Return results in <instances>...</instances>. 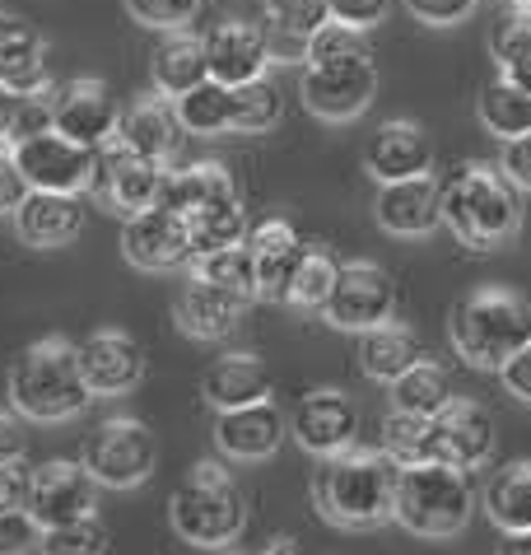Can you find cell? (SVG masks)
<instances>
[{"mask_svg":"<svg viewBox=\"0 0 531 555\" xmlns=\"http://www.w3.org/2000/svg\"><path fill=\"white\" fill-rule=\"evenodd\" d=\"M397 476L401 467L383 449H346L322 457L318 476H312V504L326 522L350 532L378 528L392 518V500H397Z\"/></svg>","mask_w":531,"mask_h":555,"instance_id":"cell-1","label":"cell"},{"mask_svg":"<svg viewBox=\"0 0 531 555\" xmlns=\"http://www.w3.org/2000/svg\"><path fill=\"white\" fill-rule=\"evenodd\" d=\"M443 224L471 253H494L522 234V192L498 164H462L443 178Z\"/></svg>","mask_w":531,"mask_h":555,"instance_id":"cell-2","label":"cell"},{"mask_svg":"<svg viewBox=\"0 0 531 555\" xmlns=\"http://www.w3.org/2000/svg\"><path fill=\"white\" fill-rule=\"evenodd\" d=\"M89 383L80 369V346L66 336H42L10 369V406L24 421L66 425L89 406Z\"/></svg>","mask_w":531,"mask_h":555,"instance_id":"cell-3","label":"cell"},{"mask_svg":"<svg viewBox=\"0 0 531 555\" xmlns=\"http://www.w3.org/2000/svg\"><path fill=\"white\" fill-rule=\"evenodd\" d=\"M448 336H452V350L462 354V364L498 374L531 341V304L498 285L471 289V295L452 308Z\"/></svg>","mask_w":531,"mask_h":555,"instance_id":"cell-4","label":"cell"},{"mask_svg":"<svg viewBox=\"0 0 531 555\" xmlns=\"http://www.w3.org/2000/svg\"><path fill=\"white\" fill-rule=\"evenodd\" d=\"M471 514H476L471 472L443 467V462H415V467H401L397 500H392V522H401L411 537H425V542H452L457 532H466Z\"/></svg>","mask_w":531,"mask_h":555,"instance_id":"cell-5","label":"cell"},{"mask_svg":"<svg viewBox=\"0 0 531 555\" xmlns=\"http://www.w3.org/2000/svg\"><path fill=\"white\" fill-rule=\"evenodd\" d=\"M168 522L186 546L224 551L247 528V500L220 462H200L178 481L173 500H168Z\"/></svg>","mask_w":531,"mask_h":555,"instance_id":"cell-6","label":"cell"},{"mask_svg":"<svg viewBox=\"0 0 531 555\" xmlns=\"http://www.w3.org/2000/svg\"><path fill=\"white\" fill-rule=\"evenodd\" d=\"M303 107L318 121H354L368 113V103L378 99V66H373L368 42L336 56H312L303 61L299 75Z\"/></svg>","mask_w":531,"mask_h":555,"instance_id":"cell-7","label":"cell"},{"mask_svg":"<svg viewBox=\"0 0 531 555\" xmlns=\"http://www.w3.org/2000/svg\"><path fill=\"white\" fill-rule=\"evenodd\" d=\"M85 467L99 486L107 490H135L154 476V462H159V443H154V429L135 415H107V421L85 439Z\"/></svg>","mask_w":531,"mask_h":555,"instance_id":"cell-8","label":"cell"},{"mask_svg":"<svg viewBox=\"0 0 531 555\" xmlns=\"http://www.w3.org/2000/svg\"><path fill=\"white\" fill-rule=\"evenodd\" d=\"M498 443V425L494 411L480 402H466V397H452V402L429 421V439H425V462H443V467L457 472H476L494 457Z\"/></svg>","mask_w":531,"mask_h":555,"instance_id":"cell-9","label":"cell"},{"mask_svg":"<svg viewBox=\"0 0 531 555\" xmlns=\"http://www.w3.org/2000/svg\"><path fill=\"white\" fill-rule=\"evenodd\" d=\"M164 173H168V168H164L159 159H145V154H135L131 145H121L117 135H113L107 145L93 150V182H89V196H99L103 206H113V210H121V215H135V210L159 206Z\"/></svg>","mask_w":531,"mask_h":555,"instance_id":"cell-10","label":"cell"},{"mask_svg":"<svg viewBox=\"0 0 531 555\" xmlns=\"http://www.w3.org/2000/svg\"><path fill=\"white\" fill-rule=\"evenodd\" d=\"M322 318L340 332H368L397 318V281L387 275L378 261H340L336 289L326 299Z\"/></svg>","mask_w":531,"mask_h":555,"instance_id":"cell-11","label":"cell"},{"mask_svg":"<svg viewBox=\"0 0 531 555\" xmlns=\"http://www.w3.org/2000/svg\"><path fill=\"white\" fill-rule=\"evenodd\" d=\"M10 154L34 192H80L85 196L93 182V150L66 141L56 127L42 135H28V141H14Z\"/></svg>","mask_w":531,"mask_h":555,"instance_id":"cell-12","label":"cell"},{"mask_svg":"<svg viewBox=\"0 0 531 555\" xmlns=\"http://www.w3.org/2000/svg\"><path fill=\"white\" fill-rule=\"evenodd\" d=\"M289 435L312 457L346 453L359 439V406L350 402V392H340V388H312L299 397V406L289 411Z\"/></svg>","mask_w":531,"mask_h":555,"instance_id":"cell-13","label":"cell"},{"mask_svg":"<svg viewBox=\"0 0 531 555\" xmlns=\"http://www.w3.org/2000/svg\"><path fill=\"white\" fill-rule=\"evenodd\" d=\"M121 253H127V261L140 267V271H178V267H186V261L196 257L186 215L168 210V206H150V210L127 215Z\"/></svg>","mask_w":531,"mask_h":555,"instance_id":"cell-14","label":"cell"},{"mask_svg":"<svg viewBox=\"0 0 531 555\" xmlns=\"http://www.w3.org/2000/svg\"><path fill=\"white\" fill-rule=\"evenodd\" d=\"M117 121H121V103L113 99V89H107L103 80H66V85H56L52 127L66 135V141L99 150V145H107L117 135Z\"/></svg>","mask_w":531,"mask_h":555,"instance_id":"cell-15","label":"cell"},{"mask_svg":"<svg viewBox=\"0 0 531 555\" xmlns=\"http://www.w3.org/2000/svg\"><path fill=\"white\" fill-rule=\"evenodd\" d=\"M271 34L266 24L252 20H224L206 34V66L210 80H220L229 89H238L247 80H261L266 66H271Z\"/></svg>","mask_w":531,"mask_h":555,"instance_id":"cell-16","label":"cell"},{"mask_svg":"<svg viewBox=\"0 0 531 555\" xmlns=\"http://www.w3.org/2000/svg\"><path fill=\"white\" fill-rule=\"evenodd\" d=\"M93 500H99V481L89 476L85 462L70 457H52L34 467V486H28V514H34L42 528L66 518L93 514Z\"/></svg>","mask_w":531,"mask_h":555,"instance_id":"cell-17","label":"cell"},{"mask_svg":"<svg viewBox=\"0 0 531 555\" xmlns=\"http://www.w3.org/2000/svg\"><path fill=\"white\" fill-rule=\"evenodd\" d=\"M373 220L392 238H429L443 224V182H433V173L383 182L378 202H373Z\"/></svg>","mask_w":531,"mask_h":555,"instance_id":"cell-18","label":"cell"},{"mask_svg":"<svg viewBox=\"0 0 531 555\" xmlns=\"http://www.w3.org/2000/svg\"><path fill=\"white\" fill-rule=\"evenodd\" d=\"M247 253H252V267H257V299L266 304H289V285H294V271L308 253V243L299 238V229L289 220H261L257 229H247Z\"/></svg>","mask_w":531,"mask_h":555,"instance_id":"cell-19","label":"cell"},{"mask_svg":"<svg viewBox=\"0 0 531 555\" xmlns=\"http://www.w3.org/2000/svg\"><path fill=\"white\" fill-rule=\"evenodd\" d=\"M364 168L383 182H405V178H425L433 168V145L419 121L411 117H387L378 131L364 141Z\"/></svg>","mask_w":531,"mask_h":555,"instance_id":"cell-20","label":"cell"},{"mask_svg":"<svg viewBox=\"0 0 531 555\" xmlns=\"http://www.w3.org/2000/svg\"><path fill=\"white\" fill-rule=\"evenodd\" d=\"M80 369L93 397H127L145 378V350L127 332H93L89 341H80Z\"/></svg>","mask_w":531,"mask_h":555,"instance_id":"cell-21","label":"cell"},{"mask_svg":"<svg viewBox=\"0 0 531 555\" xmlns=\"http://www.w3.org/2000/svg\"><path fill=\"white\" fill-rule=\"evenodd\" d=\"M289 421L275 402H252L238 411H220L215 421V449L233 462H266L275 457V449L285 443Z\"/></svg>","mask_w":531,"mask_h":555,"instance_id":"cell-22","label":"cell"},{"mask_svg":"<svg viewBox=\"0 0 531 555\" xmlns=\"http://www.w3.org/2000/svg\"><path fill=\"white\" fill-rule=\"evenodd\" d=\"M247 304L252 299H243L224 285H210V281H200V275H192V281L182 285L178 304H173V322H178L182 336H192V341H224V336L243 322Z\"/></svg>","mask_w":531,"mask_h":555,"instance_id":"cell-23","label":"cell"},{"mask_svg":"<svg viewBox=\"0 0 531 555\" xmlns=\"http://www.w3.org/2000/svg\"><path fill=\"white\" fill-rule=\"evenodd\" d=\"M0 85L14 89V94H38V89L52 85L42 34L5 5H0Z\"/></svg>","mask_w":531,"mask_h":555,"instance_id":"cell-24","label":"cell"},{"mask_svg":"<svg viewBox=\"0 0 531 555\" xmlns=\"http://www.w3.org/2000/svg\"><path fill=\"white\" fill-rule=\"evenodd\" d=\"M14 229L28 248H66L85 229L80 192H28L24 206L14 210Z\"/></svg>","mask_w":531,"mask_h":555,"instance_id":"cell-25","label":"cell"},{"mask_svg":"<svg viewBox=\"0 0 531 555\" xmlns=\"http://www.w3.org/2000/svg\"><path fill=\"white\" fill-rule=\"evenodd\" d=\"M117 141L131 145L135 154H145V159L168 164V159H173V150L182 145L178 103L168 99V94H145V99H135L127 113H121V121H117Z\"/></svg>","mask_w":531,"mask_h":555,"instance_id":"cell-26","label":"cell"},{"mask_svg":"<svg viewBox=\"0 0 531 555\" xmlns=\"http://www.w3.org/2000/svg\"><path fill=\"white\" fill-rule=\"evenodd\" d=\"M200 392L215 411H238V406H252V402H271V369H266L261 354L252 350H233L220 354L206 378H200Z\"/></svg>","mask_w":531,"mask_h":555,"instance_id":"cell-27","label":"cell"},{"mask_svg":"<svg viewBox=\"0 0 531 555\" xmlns=\"http://www.w3.org/2000/svg\"><path fill=\"white\" fill-rule=\"evenodd\" d=\"M150 80L159 94L182 99L186 89H196L200 80H210L206 66V38L186 34V28H173V34L159 38V48L150 52Z\"/></svg>","mask_w":531,"mask_h":555,"instance_id":"cell-28","label":"cell"},{"mask_svg":"<svg viewBox=\"0 0 531 555\" xmlns=\"http://www.w3.org/2000/svg\"><path fill=\"white\" fill-rule=\"evenodd\" d=\"M359 369H364V378L373 383H392L405 374L411 364L425 360V346H419V336L405 327V322H383V327H368V332H359Z\"/></svg>","mask_w":531,"mask_h":555,"instance_id":"cell-29","label":"cell"},{"mask_svg":"<svg viewBox=\"0 0 531 555\" xmlns=\"http://www.w3.org/2000/svg\"><path fill=\"white\" fill-rule=\"evenodd\" d=\"M224 196H238V182L220 159H200V164H186V168H168L164 173V188H159V206L178 210V215H196Z\"/></svg>","mask_w":531,"mask_h":555,"instance_id":"cell-30","label":"cell"},{"mask_svg":"<svg viewBox=\"0 0 531 555\" xmlns=\"http://www.w3.org/2000/svg\"><path fill=\"white\" fill-rule=\"evenodd\" d=\"M480 508L498 532H527L531 528V457L494 467L485 490H480Z\"/></svg>","mask_w":531,"mask_h":555,"instance_id":"cell-31","label":"cell"},{"mask_svg":"<svg viewBox=\"0 0 531 555\" xmlns=\"http://www.w3.org/2000/svg\"><path fill=\"white\" fill-rule=\"evenodd\" d=\"M332 20L326 0H266V34L275 61H303V48Z\"/></svg>","mask_w":531,"mask_h":555,"instance_id":"cell-32","label":"cell"},{"mask_svg":"<svg viewBox=\"0 0 531 555\" xmlns=\"http://www.w3.org/2000/svg\"><path fill=\"white\" fill-rule=\"evenodd\" d=\"M476 117H480V127H485L490 135H498V141L527 135L531 131V94L513 85L508 75H498V80L485 85V94H480Z\"/></svg>","mask_w":531,"mask_h":555,"instance_id":"cell-33","label":"cell"},{"mask_svg":"<svg viewBox=\"0 0 531 555\" xmlns=\"http://www.w3.org/2000/svg\"><path fill=\"white\" fill-rule=\"evenodd\" d=\"M452 402V383H448V369H439L433 360H419L411 364L405 374L392 383V406L405 415H425L433 421L443 406Z\"/></svg>","mask_w":531,"mask_h":555,"instance_id":"cell-34","label":"cell"},{"mask_svg":"<svg viewBox=\"0 0 531 555\" xmlns=\"http://www.w3.org/2000/svg\"><path fill=\"white\" fill-rule=\"evenodd\" d=\"M186 229H192V253H196V257L243 243V238H247V206H243V196H224V202H215V206H206V210L186 215ZM196 257H192V261H196Z\"/></svg>","mask_w":531,"mask_h":555,"instance_id":"cell-35","label":"cell"},{"mask_svg":"<svg viewBox=\"0 0 531 555\" xmlns=\"http://www.w3.org/2000/svg\"><path fill=\"white\" fill-rule=\"evenodd\" d=\"M173 103H178L182 131H192V135H224L233 127V89L220 80H200Z\"/></svg>","mask_w":531,"mask_h":555,"instance_id":"cell-36","label":"cell"},{"mask_svg":"<svg viewBox=\"0 0 531 555\" xmlns=\"http://www.w3.org/2000/svg\"><path fill=\"white\" fill-rule=\"evenodd\" d=\"M285 117V99H280V89L266 80H247L233 89V127L229 131H238V135H266V131H275V121Z\"/></svg>","mask_w":531,"mask_h":555,"instance_id":"cell-37","label":"cell"},{"mask_svg":"<svg viewBox=\"0 0 531 555\" xmlns=\"http://www.w3.org/2000/svg\"><path fill=\"white\" fill-rule=\"evenodd\" d=\"M192 275H200L210 285H224L243 299H257V267H252V253H247V238L233 243V248H215L206 257H196Z\"/></svg>","mask_w":531,"mask_h":555,"instance_id":"cell-38","label":"cell"},{"mask_svg":"<svg viewBox=\"0 0 531 555\" xmlns=\"http://www.w3.org/2000/svg\"><path fill=\"white\" fill-rule=\"evenodd\" d=\"M336 275H340V261L326 253V248H308L299 271H294V285H289V304L303 308V313H322L326 299L336 289Z\"/></svg>","mask_w":531,"mask_h":555,"instance_id":"cell-39","label":"cell"},{"mask_svg":"<svg viewBox=\"0 0 531 555\" xmlns=\"http://www.w3.org/2000/svg\"><path fill=\"white\" fill-rule=\"evenodd\" d=\"M107 522L99 514H80L66 522H52L42 528V546L38 555H107Z\"/></svg>","mask_w":531,"mask_h":555,"instance_id":"cell-40","label":"cell"},{"mask_svg":"<svg viewBox=\"0 0 531 555\" xmlns=\"http://www.w3.org/2000/svg\"><path fill=\"white\" fill-rule=\"evenodd\" d=\"M425 439H429V421L425 415H405V411H387L383 421V443L378 449L397 462V467H415L425 462Z\"/></svg>","mask_w":531,"mask_h":555,"instance_id":"cell-41","label":"cell"},{"mask_svg":"<svg viewBox=\"0 0 531 555\" xmlns=\"http://www.w3.org/2000/svg\"><path fill=\"white\" fill-rule=\"evenodd\" d=\"M490 52H494V66L498 70H508L513 61H522L531 52V10L527 5H508L494 20V28H490Z\"/></svg>","mask_w":531,"mask_h":555,"instance_id":"cell-42","label":"cell"},{"mask_svg":"<svg viewBox=\"0 0 531 555\" xmlns=\"http://www.w3.org/2000/svg\"><path fill=\"white\" fill-rule=\"evenodd\" d=\"M206 0H127V14L145 28H159V34H173V28H186L200 14Z\"/></svg>","mask_w":531,"mask_h":555,"instance_id":"cell-43","label":"cell"},{"mask_svg":"<svg viewBox=\"0 0 531 555\" xmlns=\"http://www.w3.org/2000/svg\"><path fill=\"white\" fill-rule=\"evenodd\" d=\"M42 546V522L28 508H0V555H34Z\"/></svg>","mask_w":531,"mask_h":555,"instance_id":"cell-44","label":"cell"},{"mask_svg":"<svg viewBox=\"0 0 531 555\" xmlns=\"http://www.w3.org/2000/svg\"><path fill=\"white\" fill-rule=\"evenodd\" d=\"M52 99H56V85H47V89H38V94H24V99H20V113H14L10 145H14V141H28V135L52 131Z\"/></svg>","mask_w":531,"mask_h":555,"instance_id":"cell-45","label":"cell"},{"mask_svg":"<svg viewBox=\"0 0 531 555\" xmlns=\"http://www.w3.org/2000/svg\"><path fill=\"white\" fill-rule=\"evenodd\" d=\"M326 10H332V20H336V24L368 34L373 24H383V20H387L392 0H326Z\"/></svg>","mask_w":531,"mask_h":555,"instance_id":"cell-46","label":"cell"},{"mask_svg":"<svg viewBox=\"0 0 531 555\" xmlns=\"http://www.w3.org/2000/svg\"><path fill=\"white\" fill-rule=\"evenodd\" d=\"M405 10H411V20L429 28H452L476 10V0H405Z\"/></svg>","mask_w":531,"mask_h":555,"instance_id":"cell-47","label":"cell"},{"mask_svg":"<svg viewBox=\"0 0 531 555\" xmlns=\"http://www.w3.org/2000/svg\"><path fill=\"white\" fill-rule=\"evenodd\" d=\"M498 173H504L518 192H531V131L504 141V150H498Z\"/></svg>","mask_w":531,"mask_h":555,"instance_id":"cell-48","label":"cell"},{"mask_svg":"<svg viewBox=\"0 0 531 555\" xmlns=\"http://www.w3.org/2000/svg\"><path fill=\"white\" fill-rule=\"evenodd\" d=\"M28 486H34V467L24 457L0 462V508H28Z\"/></svg>","mask_w":531,"mask_h":555,"instance_id":"cell-49","label":"cell"},{"mask_svg":"<svg viewBox=\"0 0 531 555\" xmlns=\"http://www.w3.org/2000/svg\"><path fill=\"white\" fill-rule=\"evenodd\" d=\"M28 192H34V188L24 182V173H20V164H14L10 145H0V215H14V210H20Z\"/></svg>","mask_w":531,"mask_h":555,"instance_id":"cell-50","label":"cell"},{"mask_svg":"<svg viewBox=\"0 0 531 555\" xmlns=\"http://www.w3.org/2000/svg\"><path fill=\"white\" fill-rule=\"evenodd\" d=\"M498 378H504V388H508L513 397H518V402H527V406H531V341H527L518 354H513V360H508L504 369H498Z\"/></svg>","mask_w":531,"mask_h":555,"instance_id":"cell-51","label":"cell"},{"mask_svg":"<svg viewBox=\"0 0 531 555\" xmlns=\"http://www.w3.org/2000/svg\"><path fill=\"white\" fill-rule=\"evenodd\" d=\"M24 457V415L20 411H0V462Z\"/></svg>","mask_w":531,"mask_h":555,"instance_id":"cell-52","label":"cell"},{"mask_svg":"<svg viewBox=\"0 0 531 555\" xmlns=\"http://www.w3.org/2000/svg\"><path fill=\"white\" fill-rule=\"evenodd\" d=\"M20 99L14 89L0 85V145H10V131H14V113H20Z\"/></svg>","mask_w":531,"mask_h":555,"instance_id":"cell-53","label":"cell"},{"mask_svg":"<svg viewBox=\"0 0 531 555\" xmlns=\"http://www.w3.org/2000/svg\"><path fill=\"white\" fill-rule=\"evenodd\" d=\"M494 555H531V528L527 532H504V542L494 546Z\"/></svg>","mask_w":531,"mask_h":555,"instance_id":"cell-54","label":"cell"},{"mask_svg":"<svg viewBox=\"0 0 531 555\" xmlns=\"http://www.w3.org/2000/svg\"><path fill=\"white\" fill-rule=\"evenodd\" d=\"M498 75H508L513 85H518V89H527V94H531V52H527L522 61H513L508 70H498Z\"/></svg>","mask_w":531,"mask_h":555,"instance_id":"cell-55","label":"cell"},{"mask_svg":"<svg viewBox=\"0 0 531 555\" xmlns=\"http://www.w3.org/2000/svg\"><path fill=\"white\" fill-rule=\"evenodd\" d=\"M261 555H299V546H294V542H289V537H275V542H271V546H266Z\"/></svg>","mask_w":531,"mask_h":555,"instance_id":"cell-56","label":"cell"},{"mask_svg":"<svg viewBox=\"0 0 531 555\" xmlns=\"http://www.w3.org/2000/svg\"><path fill=\"white\" fill-rule=\"evenodd\" d=\"M508 5H527L531 10V0H508Z\"/></svg>","mask_w":531,"mask_h":555,"instance_id":"cell-57","label":"cell"}]
</instances>
